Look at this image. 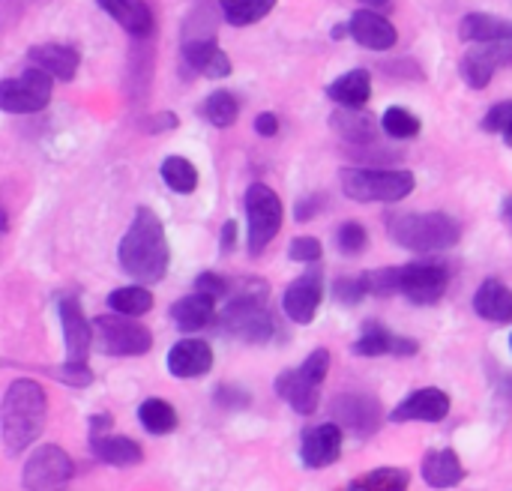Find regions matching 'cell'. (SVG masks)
<instances>
[{
	"label": "cell",
	"instance_id": "14",
	"mask_svg": "<svg viewBox=\"0 0 512 491\" xmlns=\"http://www.w3.org/2000/svg\"><path fill=\"white\" fill-rule=\"evenodd\" d=\"M60 324H63V342H66V363L87 366V354L96 345V333H93V324L84 318V309L75 297L60 300Z\"/></svg>",
	"mask_w": 512,
	"mask_h": 491
},
{
	"label": "cell",
	"instance_id": "28",
	"mask_svg": "<svg viewBox=\"0 0 512 491\" xmlns=\"http://www.w3.org/2000/svg\"><path fill=\"white\" fill-rule=\"evenodd\" d=\"M423 480L432 489H453L465 480V465L456 450H435L423 459Z\"/></svg>",
	"mask_w": 512,
	"mask_h": 491
},
{
	"label": "cell",
	"instance_id": "2",
	"mask_svg": "<svg viewBox=\"0 0 512 491\" xmlns=\"http://www.w3.org/2000/svg\"><path fill=\"white\" fill-rule=\"evenodd\" d=\"M48 417V396L39 381L18 378L6 387L0 405V438L6 456L24 453L33 441H39Z\"/></svg>",
	"mask_w": 512,
	"mask_h": 491
},
{
	"label": "cell",
	"instance_id": "1",
	"mask_svg": "<svg viewBox=\"0 0 512 491\" xmlns=\"http://www.w3.org/2000/svg\"><path fill=\"white\" fill-rule=\"evenodd\" d=\"M117 261L126 276L138 279L141 285H156L168 273V237L162 219L150 207H138L129 231L117 246Z\"/></svg>",
	"mask_w": 512,
	"mask_h": 491
},
{
	"label": "cell",
	"instance_id": "25",
	"mask_svg": "<svg viewBox=\"0 0 512 491\" xmlns=\"http://www.w3.org/2000/svg\"><path fill=\"white\" fill-rule=\"evenodd\" d=\"M327 96L351 111H363V105L372 99V72L369 69H351L345 75H339L330 87Z\"/></svg>",
	"mask_w": 512,
	"mask_h": 491
},
{
	"label": "cell",
	"instance_id": "5",
	"mask_svg": "<svg viewBox=\"0 0 512 491\" xmlns=\"http://www.w3.org/2000/svg\"><path fill=\"white\" fill-rule=\"evenodd\" d=\"M342 192L360 204H396L408 198L417 177L402 168H342Z\"/></svg>",
	"mask_w": 512,
	"mask_h": 491
},
{
	"label": "cell",
	"instance_id": "49",
	"mask_svg": "<svg viewBox=\"0 0 512 491\" xmlns=\"http://www.w3.org/2000/svg\"><path fill=\"white\" fill-rule=\"evenodd\" d=\"M360 3H366L372 12H378V9H387V6H390V0H360Z\"/></svg>",
	"mask_w": 512,
	"mask_h": 491
},
{
	"label": "cell",
	"instance_id": "21",
	"mask_svg": "<svg viewBox=\"0 0 512 491\" xmlns=\"http://www.w3.org/2000/svg\"><path fill=\"white\" fill-rule=\"evenodd\" d=\"M417 342L414 339H405V336H396L390 333L387 327L369 321L366 330L360 333V339L354 342V354L357 357H384V354H393V357H411L417 354Z\"/></svg>",
	"mask_w": 512,
	"mask_h": 491
},
{
	"label": "cell",
	"instance_id": "26",
	"mask_svg": "<svg viewBox=\"0 0 512 491\" xmlns=\"http://www.w3.org/2000/svg\"><path fill=\"white\" fill-rule=\"evenodd\" d=\"M459 39L471 45L483 42H512V21H504L489 12H471L459 24Z\"/></svg>",
	"mask_w": 512,
	"mask_h": 491
},
{
	"label": "cell",
	"instance_id": "19",
	"mask_svg": "<svg viewBox=\"0 0 512 491\" xmlns=\"http://www.w3.org/2000/svg\"><path fill=\"white\" fill-rule=\"evenodd\" d=\"M27 60L30 66L48 72L57 81H72L81 66V51L63 42H42V45L27 48Z\"/></svg>",
	"mask_w": 512,
	"mask_h": 491
},
{
	"label": "cell",
	"instance_id": "12",
	"mask_svg": "<svg viewBox=\"0 0 512 491\" xmlns=\"http://www.w3.org/2000/svg\"><path fill=\"white\" fill-rule=\"evenodd\" d=\"M180 60H183L186 69H192V75H204V78H228L234 72L231 57L216 45V36L213 33L183 36Z\"/></svg>",
	"mask_w": 512,
	"mask_h": 491
},
{
	"label": "cell",
	"instance_id": "38",
	"mask_svg": "<svg viewBox=\"0 0 512 491\" xmlns=\"http://www.w3.org/2000/svg\"><path fill=\"white\" fill-rule=\"evenodd\" d=\"M336 246H339L342 255L354 258V255H360V252H366V246H369V231H366L360 222H345V225H339V231H336Z\"/></svg>",
	"mask_w": 512,
	"mask_h": 491
},
{
	"label": "cell",
	"instance_id": "53",
	"mask_svg": "<svg viewBox=\"0 0 512 491\" xmlns=\"http://www.w3.org/2000/svg\"><path fill=\"white\" fill-rule=\"evenodd\" d=\"M510 348H512V336H510Z\"/></svg>",
	"mask_w": 512,
	"mask_h": 491
},
{
	"label": "cell",
	"instance_id": "8",
	"mask_svg": "<svg viewBox=\"0 0 512 491\" xmlns=\"http://www.w3.org/2000/svg\"><path fill=\"white\" fill-rule=\"evenodd\" d=\"M54 78L36 66H27L18 78H6L0 84V108L6 114H36L51 102Z\"/></svg>",
	"mask_w": 512,
	"mask_h": 491
},
{
	"label": "cell",
	"instance_id": "41",
	"mask_svg": "<svg viewBox=\"0 0 512 491\" xmlns=\"http://www.w3.org/2000/svg\"><path fill=\"white\" fill-rule=\"evenodd\" d=\"M333 294H336V300H339V303H345V306H357L363 297H369V288H366V279H363V276H354V279H336Z\"/></svg>",
	"mask_w": 512,
	"mask_h": 491
},
{
	"label": "cell",
	"instance_id": "32",
	"mask_svg": "<svg viewBox=\"0 0 512 491\" xmlns=\"http://www.w3.org/2000/svg\"><path fill=\"white\" fill-rule=\"evenodd\" d=\"M201 114H204V120H207L210 126L228 129V126H234L237 117H240V102H237V96H234L231 90H213V93L204 99Z\"/></svg>",
	"mask_w": 512,
	"mask_h": 491
},
{
	"label": "cell",
	"instance_id": "11",
	"mask_svg": "<svg viewBox=\"0 0 512 491\" xmlns=\"http://www.w3.org/2000/svg\"><path fill=\"white\" fill-rule=\"evenodd\" d=\"M330 411H333V423L357 438H372L384 423V408L369 393H342Z\"/></svg>",
	"mask_w": 512,
	"mask_h": 491
},
{
	"label": "cell",
	"instance_id": "31",
	"mask_svg": "<svg viewBox=\"0 0 512 491\" xmlns=\"http://www.w3.org/2000/svg\"><path fill=\"white\" fill-rule=\"evenodd\" d=\"M108 309L123 318H138L153 309V294L144 285H126L108 294Z\"/></svg>",
	"mask_w": 512,
	"mask_h": 491
},
{
	"label": "cell",
	"instance_id": "30",
	"mask_svg": "<svg viewBox=\"0 0 512 491\" xmlns=\"http://www.w3.org/2000/svg\"><path fill=\"white\" fill-rule=\"evenodd\" d=\"M330 126L336 129V135H342L351 144H372L378 138V123L363 111L342 108L330 117Z\"/></svg>",
	"mask_w": 512,
	"mask_h": 491
},
{
	"label": "cell",
	"instance_id": "24",
	"mask_svg": "<svg viewBox=\"0 0 512 491\" xmlns=\"http://www.w3.org/2000/svg\"><path fill=\"white\" fill-rule=\"evenodd\" d=\"M474 312L489 324H512V291L498 279L483 282L474 294Z\"/></svg>",
	"mask_w": 512,
	"mask_h": 491
},
{
	"label": "cell",
	"instance_id": "4",
	"mask_svg": "<svg viewBox=\"0 0 512 491\" xmlns=\"http://www.w3.org/2000/svg\"><path fill=\"white\" fill-rule=\"evenodd\" d=\"M390 237L411 252H444L462 237V225L447 213H405L390 219Z\"/></svg>",
	"mask_w": 512,
	"mask_h": 491
},
{
	"label": "cell",
	"instance_id": "23",
	"mask_svg": "<svg viewBox=\"0 0 512 491\" xmlns=\"http://www.w3.org/2000/svg\"><path fill=\"white\" fill-rule=\"evenodd\" d=\"M129 36L147 39L153 33V9L144 0H96Z\"/></svg>",
	"mask_w": 512,
	"mask_h": 491
},
{
	"label": "cell",
	"instance_id": "7",
	"mask_svg": "<svg viewBox=\"0 0 512 491\" xmlns=\"http://www.w3.org/2000/svg\"><path fill=\"white\" fill-rule=\"evenodd\" d=\"M93 333L96 348L108 357H141L153 348V333L123 315H99L93 321Z\"/></svg>",
	"mask_w": 512,
	"mask_h": 491
},
{
	"label": "cell",
	"instance_id": "9",
	"mask_svg": "<svg viewBox=\"0 0 512 491\" xmlns=\"http://www.w3.org/2000/svg\"><path fill=\"white\" fill-rule=\"evenodd\" d=\"M75 468L66 450L57 444H42L39 450L30 453L21 471V486L27 491H57L72 480Z\"/></svg>",
	"mask_w": 512,
	"mask_h": 491
},
{
	"label": "cell",
	"instance_id": "17",
	"mask_svg": "<svg viewBox=\"0 0 512 491\" xmlns=\"http://www.w3.org/2000/svg\"><path fill=\"white\" fill-rule=\"evenodd\" d=\"M348 33L357 45L369 51H390L399 42V30L393 27V21L372 9H357L348 18Z\"/></svg>",
	"mask_w": 512,
	"mask_h": 491
},
{
	"label": "cell",
	"instance_id": "51",
	"mask_svg": "<svg viewBox=\"0 0 512 491\" xmlns=\"http://www.w3.org/2000/svg\"><path fill=\"white\" fill-rule=\"evenodd\" d=\"M507 216L512 219V198H510V204H507Z\"/></svg>",
	"mask_w": 512,
	"mask_h": 491
},
{
	"label": "cell",
	"instance_id": "40",
	"mask_svg": "<svg viewBox=\"0 0 512 491\" xmlns=\"http://www.w3.org/2000/svg\"><path fill=\"white\" fill-rule=\"evenodd\" d=\"M324 249H321V240L318 237H294L291 246H288V258L297 261V264H312V261H321Z\"/></svg>",
	"mask_w": 512,
	"mask_h": 491
},
{
	"label": "cell",
	"instance_id": "34",
	"mask_svg": "<svg viewBox=\"0 0 512 491\" xmlns=\"http://www.w3.org/2000/svg\"><path fill=\"white\" fill-rule=\"evenodd\" d=\"M165 186L177 195H192L198 189V168L183 159V156H168L162 159V168H159Z\"/></svg>",
	"mask_w": 512,
	"mask_h": 491
},
{
	"label": "cell",
	"instance_id": "15",
	"mask_svg": "<svg viewBox=\"0 0 512 491\" xmlns=\"http://www.w3.org/2000/svg\"><path fill=\"white\" fill-rule=\"evenodd\" d=\"M321 300H324V276H321V270H309L285 288L282 309H285L288 321L312 324V318L321 309Z\"/></svg>",
	"mask_w": 512,
	"mask_h": 491
},
{
	"label": "cell",
	"instance_id": "29",
	"mask_svg": "<svg viewBox=\"0 0 512 491\" xmlns=\"http://www.w3.org/2000/svg\"><path fill=\"white\" fill-rule=\"evenodd\" d=\"M213 315H216V300L207 294H189L171 306V318H174L177 330H183V333L204 330L213 321Z\"/></svg>",
	"mask_w": 512,
	"mask_h": 491
},
{
	"label": "cell",
	"instance_id": "16",
	"mask_svg": "<svg viewBox=\"0 0 512 491\" xmlns=\"http://www.w3.org/2000/svg\"><path fill=\"white\" fill-rule=\"evenodd\" d=\"M450 414V396L438 387L414 390L402 405L393 408V423H441Z\"/></svg>",
	"mask_w": 512,
	"mask_h": 491
},
{
	"label": "cell",
	"instance_id": "47",
	"mask_svg": "<svg viewBox=\"0 0 512 491\" xmlns=\"http://www.w3.org/2000/svg\"><path fill=\"white\" fill-rule=\"evenodd\" d=\"M321 210V198L315 195V198H303V201H297V219L300 222H306L309 216H315Z\"/></svg>",
	"mask_w": 512,
	"mask_h": 491
},
{
	"label": "cell",
	"instance_id": "48",
	"mask_svg": "<svg viewBox=\"0 0 512 491\" xmlns=\"http://www.w3.org/2000/svg\"><path fill=\"white\" fill-rule=\"evenodd\" d=\"M234 243H237V222L228 219V222L222 225V252H231Z\"/></svg>",
	"mask_w": 512,
	"mask_h": 491
},
{
	"label": "cell",
	"instance_id": "6",
	"mask_svg": "<svg viewBox=\"0 0 512 491\" xmlns=\"http://www.w3.org/2000/svg\"><path fill=\"white\" fill-rule=\"evenodd\" d=\"M246 222H249V252L261 255L282 228V198L267 183H252L246 189Z\"/></svg>",
	"mask_w": 512,
	"mask_h": 491
},
{
	"label": "cell",
	"instance_id": "42",
	"mask_svg": "<svg viewBox=\"0 0 512 491\" xmlns=\"http://www.w3.org/2000/svg\"><path fill=\"white\" fill-rule=\"evenodd\" d=\"M300 372H303V378H306V381H312L315 387H321V384H324V378H327V372H330V351H324V348L312 351V354L303 360Z\"/></svg>",
	"mask_w": 512,
	"mask_h": 491
},
{
	"label": "cell",
	"instance_id": "3",
	"mask_svg": "<svg viewBox=\"0 0 512 491\" xmlns=\"http://www.w3.org/2000/svg\"><path fill=\"white\" fill-rule=\"evenodd\" d=\"M219 327L231 339L249 345H267L276 333V321L267 309V285L264 282H243L237 294H231L228 306L219 312Z\"/></svg>",
	"mask_w": 512,
	"mask_h": 491
},
{
	"label": "cell",
	"instance_id": "18",
	"mask_svg": "<svg viewBox=\"0 0 512 491\" xmlns=\"http://www.w3.org/2000/svg\"><path fill=\"white\" fill-rule=\"evenodd\" d=\"M339 456H342V429L336 423H321V426L303 432L300 459L306 468H312V471L330 468Z\"/></svg>",
	"mask_w": 512,
	"mask_h": 491
},
{
	"label": "cell",
	"instance_id": "52",
	"mask_svg": "<svg viewBox=\"0 0 512 491\" xmlns=\"http://www.w3.org/2000/svg\"><path fill=\"white\" fill-rule=\"evenodd\" d=\"M507 144H510V147H512V138H507Z\"/></svg>",
	"mask_w": 512,
	"mask_h": 491
},
{
	"label": "cell",
	"instance_id": "22",
	"mask_svg": "<svg viewBox=\"0 0 512 491\" xmlns=\"http://www.w3.org/2000/svg\"><path fill=\"white\" fill-rule=\"evenodd\" d=\"M276 393L282 402H288L297 414L312 417L318 411V387L303 378L300 369H285L276 375Z\"/></svg>",
	"mask_w": 512,
	"mask_h": 491
},
{
	"label": "cell",
	"instance_id": "13",
	"mask_svg": "<svg viewBox=\"0 0 512 491\" xmlns=\"http://www.w3.org/2000/svg\"><path fill=\"white\" fill-rule=\"evenodd\" d=\"M507 63H512V42H483V45L468 48V54L459 63V72L468 87L486 90L492 84L495 72Z\"/></svg>",
	"mask_w": 512,
	"mask_h": 491
},
{
	"label": "cell",
	"instance_id": "35",
	"mask_svg": "<svg viewBox=\"0 0 512 491\" xmlns=\"http://www.w3.org/2000/svg\"><path fill=\"white\" fill-rule=\"evenodd\" d=\"M411 486V474L402 468H378L369 471L357 480H351L348 491H408Z\"/></svg>",
	"mask_w": 512,
	"mask_h": 491
},
{
	"label": "cell",
	"instance_id": "20",
	"mask_svg": "<svg viewBox=\"0 0 512 491\" xmlns=\"http://www.w3.org/2000/svg\"><path fill=\"white\" fill-rule=\"evenodd\" d=\"M168 372L180 381L204 378L213 369V348L204 339H183L168 351Z\"/></svg>",
	"mask_w": 512,
	"mask_h": 491
},
{
	"label": "cell",
	"instance_id": "46",
	"mask_svg": "<svg viewBox=\"0 0 512 491\" xmlns=\"http://www.w3.org/2000/svg\"><path fill=\"white\" fill-rule=\"evenodd\" d=\"M255 132H258L261 138H273V135L279 132V117H276L273 111L258 114V117H255Z\"/></svg>",
	"mask_w": 512,
	"mask_h": 491
},
{
	"label": "cell",
	"instance_id": "33",
	"mask_svg": "<svg viewBox=\"0 0 512 491\" xmlns=\"http://www.w3.org/2000/svg\"><path fill=\"white\" fill-rule=\"evenodd\" d=\"M219 9L228 24L234 27H249L267 18L276 9V0H219Z\"/></svg>",
	"mask_w": 512,
	"mask_h": 491
},
{
	"label": "cell",
	"instance_id": "50",
	"mask_svg": "<svg viewBox=\"0 0 512 491\" xmlns=\"http://www.w3.org/2000/svg\"><path fill=\"white\" fill-rule=\"evenodd\" d=\"M330 36H333V39H342V36H351V33H348V24H336V27L330 30Z\"/></svg>",
	"mask_w": 512,
	"mask_h": 491
},
{
	"label": "cell",
	"instance_id": "36",
	"mask_svg": "<svg viewBox=\"0 0 512 491\" xmlns=\"http://www.w3.org/2000/svg\"><path fill=\"white\" fill-rule=\"evenodd\" d=\"M138 423L150 432V435H168V432H174L177 429V411H174V405H168V402H162V399H147V402H141V408H138Z\"/></svg>",
	"mask_w": 512,
	"mask_h": 491
},
{
	"label": "cell",
	"instance_id": "45",
	"mask_svg": "<svg viewBox=\"0 0 512 491\" xmlns=\"http://www.w3.org/2000/svg\"><path fill=\"white\" fill-rule=\"evenodd\" d=\"M144 126H147V132H150V135H159V132H171V129H177V126H180V120H177V114H174V111H162V114H153Z\"/></svg>",
	"mask_w": 512,
	"mask_h": 491
},
{
	"label": "cell",
	"instance_id": "39",
	"mask_svg": "<svg viewBox=\"0 0 512 491\" xmlns=\"http://www.w3.org/2000/svg\"><path fill=\"white\" fill-rule=\"evenodd\" d=\"M483 129L492 135H504V141L512 138V99L489 108V114L483 117Z\"/></svg>",
	"mask_w": 512,
	"mask_h": 491
},
{
	"label": "cell",
	"instance_id": "27",
	"mask_svg": "<svg viewBox=\"0 0 512 491\" xmlns=\"http://www.w3.org/2000/svg\"><path fill=\"white\" fill-rule=\"evenodd\" d=\"M90 450L99 462H105L111 468H132L144 459V450L126 435H93Z\"/></svg>",
	"mask_w": 512,
	"mask_h": 491
},
{
	"label": "cell",
	"instance_id": "37",
	"mask_svg": "<svg viewBox=\"0 0 512 491\" xmlns=\"http://www.w3.org/2000/svg\"><path fill=\"white\" fill-rule=\"evenodd\" d=\"M381 129H384L390 138H396V141H408V138H417V135H420L423 123H420V117L411 114L408 108L390 105V108L384 111V117H381Z\"/></svg>",
	"mask_w": 512,
	"mask_h": 491
},
{
	"label": "cell",
	"instance_id": "44",
	"mask_svg": "<svg viewBox=\"0 0 512 491\" xmlns=\"http://www.w3.org/2000/svg\"><path fill=\"white\" fill-rule=\"evenodd\" d=\"M222 408H228V411H240V408H249V402H252V396L243 390V387H234V384H222V387H216V396H213Z\"/></svg>",
	"mask_w": 512,
	"mask_h": 491
},
{
	"label": "cell",
	"instance_id": "43",
	"mask_svg": "<svg viewBox=\"0 0 512 491\" xmlns=\"http://www.w3.org/2000/svg\"><path fill=\"white\" fill-rule=\"evenodd\" d=\"M195 294H207V297H213V300L231 297V282L222 279L219 273H201L198 282H195Z\"/></svg>",
	"mask_w": 512,
	"mask_h": 491
},
{
	"label": "cell",
	"instance_id": "10",
	"mask_svg": "<svg viewBox=\"0 0 512 491\" xmlns=\"http://www.w3.org/2000/svg\"><path fill=\"white\" fill-rule=\"evenodd\" d=\"M450 288V267L444 261H414L399 267V294L417 306H435Z\"/></svg>",
	"mask_w": 512,
	"mask_h": 491
}]
</instances>
